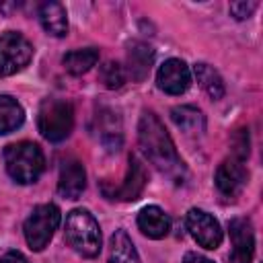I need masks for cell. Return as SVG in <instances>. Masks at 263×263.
<instances>
[{"label": "cell", "instance_id": "1", "mask_svg": "<svg viewBox=\"0 0 263 263\" xmlns=\"http://www.w3.org/2000/svg\"><path fill=\"white\" fill-rule=\"evenodd\" d=\"M138 142L142 152L146 154V158L164 175L168 177L173 183L181 185L187 177V168L185 162L181 160L164 123L158 119L156 113L152 111H144L140 115V123H138Z\"/></svg>", "mask_w": 263, "mask_h": 263}, {"label": "cell", "instance_id": "19", "mask_svg": "<svg viewBox=\"0 0 263 263\" xmlns=\"http://www.w3.org/2000/svg\"><path fill=\"white\" fill-rule=\"evenodd\" d=\"M25 121V109L10 95H0V136L18 129Z\"/></svg>", "mask_w": 263, "mask_h": 263}, {"label": "cell", "instance_id": "10", "mask_svg": "<svg viewBox=\"0 0 263 263\" xmlns=\"http://www.w3.org/2000/svg\"><path fill=\"white\" fill-rule=\"evenodd\" d=\"M249 179V173H247V166H245V160L236 158V156H230L226 160L220 162V166L216 168V187L220 189V193L228 195V197H234L242 191L245 183Z\"/></svg>", "mask_w": 263, "mask_h": 263}, {"label": "cell", "instance_id": "16", "mask_svg": "<svg viewBox=\"0 0 263 263\" xmlns=\"http://www.w3.org/2000/svg\"><path fill=\"white\" fill-rule=\"evenodd\" d=\"M39 23L53 37H64L68 33V14L60 2H43L39 6Z\"/></svg>", "mask_w": 263, "mask_h": 263}, {"label": "cell", "instance_id": "24", "mask_svg": "<svg viewBox=\"0 0 263 263\" xmlns=\"http://www.w3.org/2000/svg\"><path fill=\"white\" fill-rule=\"evenodd\" d=\"M0 263H29V259L18 251H8L6 255L0 257Z\"/></svg>", "mask_w": 263, "mask_h": 263}, {"label": "cell", "instance_id": "6", "mask_svg": "<svg viewBox=\"0 0 263 263\" xmlns=\"http://www.w3.org/2000/svg\"><path fill=\"white\" fill-rule=\"evenodd\" d=\"M33 58V45L29 39L16 31H6L0 35V78L12 76L29 66Z\"/></svg>", "mask_w": 263, "mask_h": 263}, {"label": "cell", "instance_id": "11", "mask_svg": "<svg viewBox=\"0 0 263 263\" xmlns=\"http://www.w3.org/2000/svg\"><path fill=\"white\" fill-rule=\"evenodd\" d=\"M84 189H86V173H84L82 162L74 158L62 162L60 179H58V193L66 199H78Z\"/></svg>", "mask_w": 263, "mask_h": 263}, {"label": "cell", "instance_id": "15", "mask_svg": "<svg viewBox=\"0 0 263 263\" xmlns=\"http://www.w3.org/2000/svg\"><path fill=\"white\" fill-rule=\"evenodd\" d=\"M154 64V49L144 41L127 43V70L134 80H144Z\"/></svg>", "mask_w": 263, "mask_h": 263}, {"label": "cell", "instance_id": "3", "mask_svg": "<svg viewBox=\"0 0 263 263\" xmlns=\"http://www.w3.org/2000/svg\"><path fill=\"white\" fill-rule=\"evenodd\" d=\"M64 236L68 245L82 257H97L101 251V228L95 216L88 210H72L66 216V226H64Z\"/></svg>", "mask_w": 263, "mask_h": 263}, {"label": "cell", "instance_id": "25", "mask_svg": "<svg viewBox=\"0 0 263 263\" xmlns=\"http://www.w3.org/2000/svg\"><path fill=\"white\" fill-rule=\"evenodd\" d=\"M183 263H214V261H210L208 257H203L199 253H187L183 257Z\"/></svg>", "mask_w": 263, "mask_h": 263}, {"label": "cell", "instance_id": "22", "mask_svg": "<svg viewBox=\"0 0 263 263\" xmlns=\"http://www.w3.org/2000/svg\"><path fill=\"white\" fill-rule=\"evenodd\" d=\"M99 78H101V82L107 88L115 90V88H121L123 86V82H125V70L117 62H105L101 66V70H99Z\"/></svg>", "mask_w": 263, "mask_h": 263}, {"label": "cell", "instance_id": "17", "mask_svg": "<svg viewBox=\"0 0 263 263\" xmlns=\"http://www.w3.org/2000/svg\"><path fill=\"white\" fill-rule=\"evenodd\" d=\"M171 117L179 129L185 134H203L205 132V117L197 107L191 105H179L171 109Z\"/></svg>", "mask_w": 263, "mask_h": 263}, {"label": "cell", "instance_id": "12", "mask_svg": "<svg viewBox=\"0 0 263 263\" xmlns=\"http://www.w3.org/2000/svg\"><path fill=\"white\" fill-rule=\"evenodd\" d=\"M146 187V171L144 164L138 160V156H129V166H127V175L123 179V183L113 189V193H109L111 199H121V201H134L140 197V193Z\"/></svg>", "mask_w": 263, "mask_h": 263}, {"label": "cell", "instance_id": "18", "mask_svg": "<svg viewBox=\"0 0 263 263\" xmlns=\"http://www.w3.org/2000/svg\"><path fill=\"white\" fill-rule=\"evenodd\" d=\"M109 263H140L138 251L129 238V234L119 228L111 234L109 242Z\"/></svg>", "mask_w": 263, "mask_h": 263}, {"label": "cell", "instance_id": "14", "mask_svg": "<svg viewBox=\"0 0 263 263\" xmlns=\"http://www.w3.org/2000/svg\"><path fill=\"white\" fill-rule=\"evenodd\" d=\"M138 228L148 238H164L171 230V218L168 214L158 205H146L138 212Z\"/></svg>", "mask_w": 263, "mask_h": 263}, {"label": "cell", "instance_id": "4", "mask_svg": "<svg viewBox=\"0 0 263 263\" xmlns=\"http://www.w3.org/2000/svg\"><path fill=\"white\" fill-rule=\"evenodd\" d=\"M37 127L47 142H62L72 134L74 109L64 99H43L37 111Z\"/></svg>", "mask_w": 263, "mask_h": 263}, {"label": "cell", "instance_id": "5", "mask_svg": "<svg viewBox=\"0 0 263 263\" xmlns=\"http://www.w3.org/2000/svg\"><path fill=\"white\" fill-rule=\"evenodd\" d=\"M60 220H62V214L55 203L35 205L23 226L27 245L33 251H43L47 247V242L51 240L55 228L60 226Z\"/></svg>", "mask_w": 263, "mask_h": 263}, {"label": "cell", "instance_id": "21", "mask_svg": "<svg viewBox=\"0 0 263 263\" xmlns=\"http://www.w3.org/2000/svg\"><path fill=\"white\" fill-rule=\"evenodd\" d=\"M193 72H195L197 82L201 84V88L210 95V99L218 101V99L224 97V80L220 78V74H218L210 64L199 62V64H195Z\"/></svg>", "mask_w": 263, "mask_h": 263}, {"label": "cell", "instance_id": "9", "mask_svg": "<svg viewBox=\"0 0 263 263\" xmlns=\"http://www.w3.org/2000/svg\"><path fill=\"white\" fill-rule=\"evenodd\" d=\"M156 84L166 95H183L191 86V70L183 60L171 58L158 68Z\"/></svg>", "mask_w": 263, "mask_h": 263}, {"label": "cell", "instance_id": "20", "mask_svg": "<svg viewBox=\"0 0 263 263\" xmlns=\"http://www.w3.org/2000/svg\"><path fill=\"white\" fill-rule=\"evenodd\" d=\"M97 62H99V49H97V47L72 49V51H68V53L62 58L64 68H66L70 74H74V76L88 72Z\"/></svg>", "mask_w": 263, "mask_h": 263}, {"label": "cell", "instance_id": "7", "mask_svg": "<svg viewBox=\"0 0 263 263\" xmlns=\"http://www.w3.org/2000/svg\"><path fill=\"white\" fill-rule=\"evenodd\" d=\"M185 222H187L189 234L195 238V242L199 247H203L208 251H214V249H218L222 245L224 234H222L220 222L212 214H208V212H203L199 208H191L187 212Z\"/></svg>", "mask_w": 263, "mask_h": 263}, {"label": "cell", "instance_id": "8", "mask_svg": "<svg viewBox=\"0 0 263 263\" xmlns=\"http://www.w3.org/2000/svg\"><path fill=\"white\" fill-rule=\"evenodd\" d=\"M230 240H232V253L230 263H251L255 257V230L249 218H232L228 222Z\"/></svg>", "mask_w": 263, "mask_h": 263}, {"label": "cell", "instance_id": "2", "mask_svg": "<svg viewBox=\"0 0 263 263\" xmlns=\"http://www.w3.org/2000/svg\"><path fill=\"white\" fill-rule=\"evenodd\" d=\"M4 164L10 179H14L21 185H31L41 177L45 168L43 150L35 142L10 144L4 150Z\"/></svg>", "mask_w": 263, "mask_h": 263}, {"label": "cell", "instance_id": "23", "mask_svg": "<svg viewBox=\"0 0 263 263\" xmlns=\"http://www.w3.org/2000/svg\"><path fill=\"white\" fill-rule=\"evenodd\" d=\"M257 6H259V2H255V0H251V2H232L230 4V14L238 21H245L257 10Z\"/></svg>", "mask_w": 263, "mask_h": 263}, {"label": "cell", "instance_id": "13", "mask_svg": "<svg viewBox=\"0 0 263 263\" xmlns=\"http://www.w3.org/2000/svg\"><path fill=\"white\" fill-rule=\"evenodd\" d=\"M97 134H99V142L109 152H117L123 142V127L119 115L111 109H101L97 113Z\"/></svg>", "mask_w": 263, "mask_h": 263}]
</instances>
